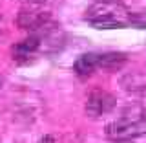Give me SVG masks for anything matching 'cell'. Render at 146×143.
<instances>
[{
	"label": "cell",
	"mask_w": 146,
	"mask_h": 143,
	"mask_svg": "<svg viewBox=\"0 0 146 143\" xmlns=\"http://www.w3.org/2000/svg\"><path fill=\"white\" fill-rule=\"evenodd\" d=\"M84 18L99 30H113L130 26L133 13L119 0H97L84 11Z\"/></svg>",
	"instance_id": "6da1fadb"
},
{
	"label": "cell",
	"mask_w": 146,
	"mask_h": 143,
	"mask_svg": "<svg viewBox=\"0 0 146 143\" xmlns=\"http://www.w3.org/2000/svg\"><path fill=\"white\" fill-rule=\"evenodd\" d=\"M141 136H146V112L137 105L124 108L106 125V138L113 143H131Z\"/></svg>",
	"instance_id": "7a4b0ae2"
},
{
	"label": "cell",
	"mask_w": 146,
	"mask_h": 143,
	"mask_svg": "<svg viewBox=\"0 0 146 143\" xmlns=\"http://www.w3.org/2000/svg\"><path fill=\"white\" fill-rule=\"evenodd\" d=\"M51 24V15L42 9H33V7H22L17 17V26L22 30L38 33L46 26Z\"/></svg>",
	"instance_id": "3957f363"
},
{
	"label": "cell",
	"mask_w": 146,
	"mask_h": 143,
	"mask_svg": "<svg viewBox=\"0 0 146 143\" xmlns=\"http://www.w3.org/2000/svg\"><path fill=\"white\" fill-rule=\"evenodd\" d=\"M115 108V97L102 88H93L86 99V114L91 117H99L111 112Z\"/></svg>",
	"instance_id": "277c9868"
},
{
	"label": "cell",
	"mask_w": 146,
	"mask_h": 143,
	"mask_svg": "<svg viewBox=\"0 0 146 143\" xmlns=\"http://www.w3.org/2000/svg\"><path fill=\"white\" fill-rule=\"evenodd\" d=\"M44 50V44H42V37L38 33H33L29 35L27 39L17 42L15 46L11 48V55H13V61L17 62H27L31 57H35L38 52Z\"/></svg>",
	"instance_id": "5b68a950"
},
{
	"label": "cell",
	"mask_w": 146,
	"mask_h": 143,
	"mask_svg": "<svg viewBox=\"0 0 146 143\" xmlns=\"http://www.w3.org/2000/svg\"><path fill=\"white\" fill-rule=\"evenodd\" d=\"M73 70L79 77H88L95 70H99V53H84L73 64Z\"/></svg>",
	"instance_id": "8992f818"
},
{
	"label": "cell",
	"mask_w": 146,
	"mask_h": 143,
	"mask_svg": "<svg viewBox=\"0 0 146 143\" xmlns=\"http://www.w3.org/2000/svg\"><path fill=\"white\" fill-rule=\"evenodd\" d=\"M128 62L124 53H102L99 55V70H106V72H117Z\"/></svg>",
	"instance_id": "52a82bcc"
},
{
	"label": "cell",
	"mask_w": 146,
	"mask_h": 143,
	"mask_svg": "<svg viewBox=\"0 0 146 143\" xmlns=\"http://www.w3.org/2000/svg\"><path fill=\"white\" fill-rule=\"evenodd\" d=\"M131 24H135V26H139V28H146V11L144 13H139V15H133Z\"/></svg>",
	"instance_id": "ba28073f"
}]
</instances>
